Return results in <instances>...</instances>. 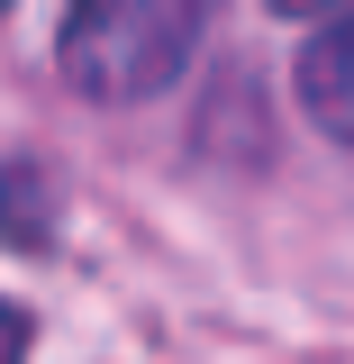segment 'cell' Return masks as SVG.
Here are the masks:
<instances>
[{
  "mask_svg": "<svg viewBox=\"0 0 354 364\" xmlns=\"http://www.w3.org/2000/svg\"><path fill=\"white\" fill-rule=\"evenodd\" d=\"M300 109L318 136L354 155V9H318L300 37Z\"/></svg>",
  "mask_w": 354,
  "mask_h": 364,
  "instance_id": "2",
  "label": "cell"
},
{
  "mask_svg": "<svg viewBox=\"0 0 354 364\" xmlns=\"http://www.w3.org/2000/svg\"><path fill=\"white\" fill-rule=\"evenodd\" d=\"M55 219H64V191L45 164H0V237L18 246V255H55Z\"/></svg>",
  "mask_w": 354,
  "mask_h": 364,
  "instance_id": "3",
  "label": "cell"
},
{
  "mask_svg": "<svg viewBox=\"0 0 354 364\" xmlns=\"http://www.w3.org/2000/svg\"><path fill=\"white\" fill-rule=\"evenodd\" d=\"M28 346H37V318L18 301H0V364H28Z\"/></svg>",
  "mask_w": 354,
  "mask_h": 364,
  "instance_id": "4",
  "label": "cell"
},
{
  "mask_svg": "<svg viewBox=\"0 0 354 364\" xmlns=\"http://www.w3.org/2000/svg\"><path fill=\"white\" fill-rule=\"evenodd\" d=\"M209 9L200 0H82L55 28V73L91 109H145L191 73Z\"/></svg>",
  "mask_w": 354,
  "mask_h": 364,
  "instance_id": "1",
  "label": "cell"
}]
</instances>
